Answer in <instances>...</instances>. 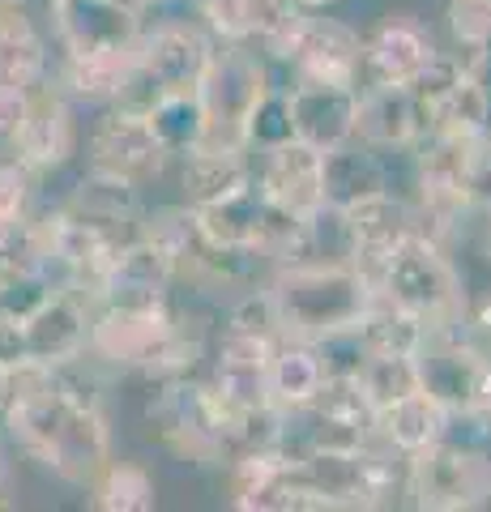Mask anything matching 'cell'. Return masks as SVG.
Segmentation results:
<instances>
[{
    "instance_id": "cell-19",
    "label": "cell",
    "mask_w": 491,
    "mask_h": 512,
    "mask_svg": "<svg viewBox=\"0 0 491 512\" xmlns=\"http://www.w3.org/2000/svg\"><path fill=\"white\" fill-rule=\"evenodd\" d=\"M291 103V133L312 150H334L355 141V111H359V90L338 86V82H299L287 90Z\"/></svg>"
},
{
    "instance_id": "cell-16",
    "label": "cell",
    "mask_w": 491,
    "mask_h": 512,
    "mask_svg": "<svg viewBox=\"0 0 491 512\" xmlns=\"http://www.w3.org/2000/svg\"><path fill=\"white\" fill-rule=\"evenodd\" d=\"M436 52L440 47L432 43V30L419 18L389 13V18H380L372 26V35L363 39L359 73H368L372 86H410Z\"/></svg>"
},
{
    "instance_id": "cell-20",
    "label": "cell",
    "mask_w": 491,
    "mask_h": 512,
    "mask_svg": "<svg viewBox=\"0 0 491 512\" xmlns=\"http://www.w3.org/2000/svg\"><path fill=\"white\" fill-rule=\"evenodd\" d=\"M257 180V192L265 201L282 205L299 218H312L325 205L321 197V150L304 146V141H282V146L265 150L261 171L252 175Z\"/></svg>"
},
{
    "instance_id": "cell-49",
    "label": "cell",
    "mask_w": 491,
    "mask_h": 512,
    "mask_svg": "<svg viewBox=\"0 0 491 512\" xmlns=\"http://www.w3.org/2000/svg\"><path fill=\"white\" fill-rule=\"evenodd\" d=\"M154 5H158V0H154Z\"/></svg>"
},
{
    "instance_id": "cell-39",
    "label": "cell",
    "mask_w": 491,
    "mask_h": 512,
    "mask_svg": "<svg viewBox=\"0 0 491 512\" xmlns=\"http://www.w3.org/2000/svg\"><path fill=\"white\" fill-rule=\"evenodd\" d=\"M312 346H316V359H321L325 376H359V367L368 363V346H363L359 329L329 333V338L312 342Z\"/></svg>"
},
{
    "instance_id": "cell-30",
    "label": "cell",
    "mask_w": 491,
    "mask_h": 512,
    "mask_svg": "<svg viewBox=\"0 0 491 512\" xmlns=\"http://www.w3.org/2000/svg\"><path fill=\"white\" fill-rule=\"evenodd\" d=\"M491 124V94L483 86L479 69L466 60V73L445 99L427 111V133H457V137H487Z\"/></svg>"
},
{
    "instance_id": "cell-43",
    "label": "cell",
    "mask_w": 491,
    "mask_h": 512,
    "mask_svg": "<svg viewBox=\"0 0 491 512\" xmlns=\"http://www.w3.org/2000/svg\"><path fill=\"white\" fill-rule=\"evenodd\" d=\"M30 363V350H26V333H22V320L18 316H0V372H26Z\"/></svg>"
},
{
    "instance_id": "cell-17",
    "label": "cell",
    "mask_w": 491,
    "mask_h": 512,
    "mask_svg": "<svg viewBox=\"0 0 491 512\" xmlns=\"http://www.w3.org/2000/svg\"><path fill=\"white\" fill-rule=\"evenodd\" d=\"M278 338H252V333H227L218 346L210 393L227 414H244L269 402V359H274Z\"/></svg>"
},
{
    "instance_id": "cell-9",
    "label": "cell",
    "mask_w": 491,
    "mask_h": 512,
    "mask_svg": "<svg viewBox=\"0 0 491 512\" xmlns=\"http://www.w3.org/2000/svg\"><path fill=\"white\" fill-rule=\"evenodd\" d=\"M73 150H77L73 99L47 77L39 90H30L22 120L5 141V154H13L39 180V175H52V171L65 167L73 158Z\"/></svg>"
},
{
    "instance_id": "cell-5",
    "label": "cell",
    "mask_w": 491,
    "mask_h": 512,
    "mask_svg": "<svg viewBox=\"0 0 491 512\" xmlns=\"http://www.w3.org/2000/svg\"><path fill=\"white\" fill-rule=\"evenodd\" d=\"M146 436L193 466L231 461V414L218 406L210 384L188 376L158 380V393L146 406Z\"/></svg>"
},
{
    "instance_id": "cell-31",
    "label": "cell",
    "mask_w": 491,
    "mask_h": 512,
    "mask_svg": "<svg viewBox=\"0 0 491 512\" xmlns=\"http://www.w3.org/2000/svg\"><path fill=\"white\" fill-rule=\"evenodd\" d=\"M86 504L99 512H150L158 504V487L137 461H107L86 487Z\"/></svg>"
},
{
    "instance_id": "cell-44",
    "label": "cell",
    "mask_w": 491,
    "mask_h": 512,
    "mask_svg": "<svg viewBox=\"0 0 491 512\" xmlns=\"http://www.w3.org/2000/svg\"><path fill=\"white\" fill-rule=\"evenodd\" d=\"M26 99H30V94H5V90H0V146H5L9 133L18 128L22 111H26Z\"/></svg>"
},
{
    "instance_id": "cell-33",
    "label": "cell",
    "mask_w": 491,
    "mask_h": 512,
    "mask_svg": "<svg viewBox=\"0 0 491 512\" xmlns=\"http://www.w3.org/2000/svg\"><path fill=\"white\" fill-rule=\"evenodd\" d=\"M355 329H359L363 346H368V355H415L419 342H423V333H427V325L419 316L402 312L398 303H389L380 291H376L372 308L363 312V320Z\"/></svg>"
},
{
    "instance_id": "cell-13",
    "label": "cell",
    "mask_w": 491,
    "mask_h": 512,
    "mask_svg": "<svg viewBox=\"0 0 491 512\" xmlns=\"http://www.w3.org/2000/svg\"><path fill=\"white\" fill-rule=\"evenodd\" d=\"M359 56H363L359 30H351L338 18H316L308 9L299 13L295 30L278 52V60L295 64L299 77H308V82H338V86H355Z\"/></svg>"
},
{
    "instance_id": "cell-14",
    "label": "cell",
    "mask_w": 491,
    "mask_h": 512,
    "mask_svg": "<svg viewBox=\"0 0 491 512\" xmlns=\"http://www.w3.org/2000/svg\"><path fill=\"white\" fill-rule=\"evenodd\" d=\"M338 214H342V235H346V261H351L359 274H368L372 282L380 269H385L393 248H398L406 235H415V205L393 197L389 188L346 205Z\"/></svg>"
},
{
    "instance_id": "cell-4",
    "label": "cell",
    "mask_w": 491,
    "mask_h": 512,
    "mask_svg": "<svg viewBox=\"0 0 491 512\" xmlns=\"http://www.w3.org/2000/svg\"><path fill=\"white\" fill-rule=\"evenodd\" d=\"M214 56V35L197 22H158L141 26L133 64L124 73V86L116 90L112 107L146 116V111L176 90H197Z\"/></svg>"
},
{
    "instance_id": "cell-22",
    "label": "cell",
    "mask_w": 491,
    "mask_h": 512,
    "mask_svg": "<svg viewBox=\"0 0 491 512\" xmlns=\"http://www.w3.org/2000/svg\"><path fill=\"white\" fill-rule=\"evenodd\" d=\"M47 73H52V56L35 13L0 0V90L30 94L47 82Z\"/></svg>"
},
{
    "instance_id": "cell-7",
    "label": "cell",
    "mask_w": 491,
    "mask_h": 512,
    "mask_svg": "<svg viewBox=\"0 0 491 512\" xmlns=\"http://www.w3.org/2000/svg\"><path fill=\"white\" fill-rule=\"evenodd\" d=\"M269 86L274 82H269L265 60L248 43H214L210 69L197 86V99L205 107V146L244 150V124Z\"/></svg>"
},
{
    "instance_id": "cell-46",
    "label": "cell",
    "mask_w": 491,
    "mask_h": 512,
    "mask_svg": "<svg viewBox=\"0 0 491 512\" xmlns=\"http://www.w3.org/2000/svg\"><path fill=\"white\" fill-rule=\"evenodd\" d=\"M13 474H9V461H5V448H0V508H13Z\"/></svg>"
},
{
    "instance_id": "cell-37",
    "label": "cell",
    "mask_w": 491,
    "mask_h": 512,
    "mask_svg": "<svg viewBox=\"0 0 491 512\" xmlns=\"http://www.w3.org/2000/svg\"><path fill=\"white\" fill-rule=\"evenodd\" d=\"M449 30L470 60L491 52V0H449Z\"/></svg>"
},
{
    "instance_id": "cell-38",
    "label": "cell",
    "mask_w": 491,
    "mask_h": 512,
    "mask_svg": "<svg viewBox=\"0 0 491 512\" xmlns=\"http://www.w3.org/2000/svg\"><path fill=\"white\" fill-rule=\"evenodd\" d=\"M227 333H252V338H282L278 333V312L269 291H248L235 299V308L227 316Z\"/></svg>"
},
{
    "instance_id": "cell-34",
    "label": "cell",
    "mask_w": 491,
    "mask_h": 512,
    "mask_svg": "<svg viewBox=\"0 0 491 512\" xmlns=\"http://www.w3.org/2000/svg\"><path fill=\"white\" fill-rule=\"evenodd\" d=\"M43 261H47L43 222H39L35 210L0 222V282H13V278H26V274H43Z\"/></svg>"
},
{
    "instance_id": "cell-48",
    "label": "cell",
    "mask_w": 491,
    "mask_h": 512,
    "mask_svg": "<svg viewBox=\"0 0 491 512\" xmlns=\"http://www.w3.org/2000/svg\"><path fill=\"white\" fill-rule=\"evenodd\" d=\"M487 261H491V222H487Z\"/></svg>"
},
{
    "instance_id": "cell-28",
    "label": "cell",
    "mask_w": 491,
    "mask_h": 512,
    "mask_svg": "<svg viewBox=\"0 0 491 512\" xmlns=\"http://www.w3.org/2000/svg\"><path fill=\"white\" fill-rule=\"evenodd\" d=\"M321 384L325 367L316 359V346L299 338H278L274 359H269V402L278 410H299L312 402Z\"/></svg>"
},
{
    "instance_id": "cell-29",
    "label": "cell",
    "mask_w": 491,
    "mask_h": 512,
    "mask_svg": "<svg viewBox=\"0 0 491 512\" xmlns=\"http://www.w3.org/2000/svg\"><path fill=\"white\" fill-rule=\"evenodd\" d=\"M133 47H124V52H99V56H65L60 60L56 86L65 90L73 103L112 107L116 90L124 86V73H129V64H133Z\"/></svg>"
},
{
    "instance_id": "cell-35",
    "label": "cell",
    "mask_w": 491,
    "mask_h": 512,
    "mask_svg": "<svg viewBox=\"0 0 491 512\" xmlns=\"http://www.w3.org/2000/svg\"><path fill=\"white\" fill-rule=\"evenodd\" d=\"M359 384H363V393H368V402L376 410L402 402V397L419 393L415 355H368V363L359 367Z\"/></svg>"
},
{
    "instance_id": "cell-36",
    "label": "cell",
    "mask_w": 491,
    "mask_h": 512,
    "mask_svg": "<svg viewBox=\"0 0 491 512\" xmlns=\"http://www.w3.org/2000/svg\"><path fill=\"white\" fill-rule=\"evenodd\" d=\"M291 103H287V90H274L269 86L257 107H252V116L244 124V150H274L282 141H291Z\"/></svg>"
},
{
    "instance_id": "cell-23",
    "label": "cell",
    "mask_w": 491,
    "mask_h": 512,
    "mask_svg": "<svg viewBox=\"0 0 491 512\" xmlns=\"http://www.w3.org/2000/svg\"><path fill=\"white\" fill-rule=\"evenodd\" d=\"M60 205L86 222H99L107 231H120V235L141 231V188L99 167H86V175L69 188V197Z\"/></svg>"
},
{
    "instance_id": "cell-42",
    "label": "cell",
    "mask_w": 491,
    "mask_h": 512,
    "mask_svg": "<svg viewBox=\"0 0 491 512\" xmlns=\"http://www.w3.org/2000/svg\"><path fill=\"white\" fill-rule=\"evenodd\" d=\"M457 342H462V350L474 359V367L483 372V380L491 384V303H483V308H466V316L453 325Z\"/></svg>"
},
{
    "instance_id": "cell-32",
    "label": "cell",
    "mask_w": 491,
    "mask_h": 512,
    "mask_svg": "<svg viewBox=\"0 0 491 512\" xmlns=\"http://www.w3.org/2000/svg\"><path fill=\"white\" fill-rule=\"evenodd\" d=\"M146 124L171 158L205 146V107L197 99V90H176V94H167V99H158L146 111Z\"/></svg>"
},
{
    "instance_id": "cell-6",
    "label": "cell",
    "mask_w": 491,
    "mask_h": 512,
    "mask_svg": "<svg viewBox=\"0 0 491 512\" xmlns=\"http://www.w3.org/2000/svg\"><path fill=\"white\" fill-rule=\"evenodd\" d=\"M376 291L389 303H398L402 312L419 316L427 329H445L453 320H462L470 308L462 274L445 256V244H436L419 231L393 248L385 269L376 274Z\"/></svg>"
},
{
    "instance_id": "cell-15",
    "label": "cell",
    "mask_w": 491,
    "mask_h": 512,
    "mask_svg": "<svg viewBox=\"0 0 491 512\" xmlns=\"http://www.w3.org/2000/svg\"><path fill=\"white\" fill-rule=\"evenodd\" d=\"M90 320H94V299L86 291H77V286H56V291L22 320L30 363L56 367V363L86 355Z\"/></svg>"
},
{
    "instance_id": "cell-21",
    "label": "cell",
    "mask_w": 491,
    "mask_h": 512,
    "mask_svg": "<svg viewBox=\"0 0 491 512\" xmlns=\"http://www.w3.org/2000/svg\"><path fill=\"white\" fill-rule=\"evenodd\" d=\"M427 133V116L415 103L410 86H368L359 90L355 141L372 150H406L419 146Z\"/></svg>"
},
{
    "instance_id": "cell-18",
    "label": "cell",
    "mask_w": 491,
    "mask_h": 512,
    "mask_svg": "<svg viewBox=\"0 0 491 512\" xmlns=\"http://www.w3.org/2000/svg\"><path fill=\"white\" fill-rule=\"evenodd\" d=\"M453 325H457V320H453ZM453 325L423 333V342L415 350L419 389L432 393L445 410H470V406L483 402L487 380H483L479 367H474V359L462 350V342H457Z\"/></svg>"
},
{
    "instance_id": "cell-40",
    "label": "cell",
    "mask_w": 491,
    "mask_h": 512,
    "mask_svg": "<svg viewBox=\"0 0 491 512\" xmlns=\"http://www.w3.org/2000/svg\"><path fill=\"white\" fill-rule=\"evenodd\" d=\"M218 43H248V0H193Z\"/></svg>"
},
{
    "instance_id": "cell-47",
    "label": "cell",
    "mask_w": 491,
    "mask_h": 512,
    "mask_svg": "<svg viewBox=\"0 0 491 512\" xmlns=\"http://www.w3.org/2000/svg\"><path fill=\"white\" fill-rule=\"evenodd\" d=\"M295 5H304V9H321V5H329V0H295Z\"/></svg>"
},
{
    "instance_id": "cell-3",
    "label": "cell",
    "mask_w": 491,
    "mask_h": 512,
    "mask_svg": "<svg viewBox=\"0 0 491 512\" xmlns=\"http://www.w3.org/2000/svg\"><path fill=\"white\" fill-rule=\"evenodd\" d=\"M90 355L120 372H141L154 380L188 376L201 359V333L193 320H180L171 303L154 308H103L94 303Z\"/></svg>"
},
{
    "instance_id": "cell-26",
    "label": "cell",
    "mask_w": 491,
    "mask_h": 512,
    "mask_svg": "<svg viewBox=\"0 0 491 512\" xmlns=\"http://www.w3.org/2000/svg\"><path fill=\"white\" fill-rule=\"evenodd\" d=\"M193 218H197V227H201V235L210 239V244L257 256V248H261L265 197L257 192V180H252V188L235 192V197L210 201V205H193Z\"/></svg>"
},
{
    "instance_id": "cell-25",
    "label": "cell",
    "mask_w": 491,
    "mask_h": 512,
    "mask_svg": "<svg viewBox=\"0 0 491 512\" xmlns=\"http://www.w3.org/2000/svg\"><path fill=\"white\" fill-rule=\"evenodd\" d=\"M180 188H184V205H210L252 188V167L244 150L197 146L180 154Z\"/></svg>"
},
{
    "instance_id": "cell-27",
    "label": "cell",
    "mask_w": 491,
    "mask_h": 512,
    "mask_svg": "<svg viewBox=\"0 0 491 512\" xmlns=\"http://www.w3.org/2000/svg\"><path fill=\"white\" fill-rule=\"evenodd\" d=\"M445 423H449V410L436 402L432 393H410L402 402H393L385 410H376V440L393 444L398 453H419V448L445 440Z\"/></svg>"
},
{
    "instance_id": "cell-11",
    "label": "cell",
    "mask_w": 491,
    "mask_h": 512,
    "mask_svg": "<svg viewBox=\"0 0 491 512\" xmlns=\"http://www.w3.org/2000/svg\"><path fill=\"white\" fill-rule=\"evenodd\" d=\"M47 18L56 26V39L65 56H99L124 52L141 35L146 13L124 0H47Z\"/></svg>"
},
{
    "instance_id": "cell-2",
    "label": "cell",
    "mask_w": 491,
    "mask_h": 512,
    "mask_svg": "<svg viewBox=\"0 0 491 512\" xmlns=\"http://www.w3.org/2000/svg\"><path fill=\"white\" fill-rule=\"evenodd\" d=\"M269 299L278 312V333L299 342H321L329 333L355 329L376 299V282L351 261H291L269 278Z\"/></svg>"
},
{
    "instance_id": "cell-41",
    "label": "cell",
    "mask_w": 491,
    "mask_h": 512,
    "mask_svg": "<svg viewBox=\"0 0 491 512\" xmlns=\"http://www.w3.org/2000/svg\"><path fill=\"white\" fill-rule=\"evenodd\" d=\"M35 210V175L13 154H0V222Z\"/></svg>"
},
{
    "instance_id": "cell-1",
    "label": "cell",
    "mask_w": 491,
    "mask_h": 512,
    "mask_svg": "<svg viewBox=\"0 0 491 512\" xmlns=\"http://www.w3.org/2000/svg\"><path fill=\"white\" fill-rule=\"evenodd\" d=\"M5 436L22 448L30 461H39L47 474H56L69 487H90L99 470L112 461V427L107 410H86L52 393L43 367L13 372V410Z\"/></svg>"
},
{
    "instance_id": "cell-45",
    "label": "cell",
    "mask_w": 491,
    "mask_h": 512,
    "mask_svg": "<svg viewBox=\"0 0 491 512\" xmlns=\"http://www.w3.org/2000/svg\"><path fill=\"white\" fill-rule=\"evenodd\" d=\"M9 410H13V376L0 372V440H5V427H9Z\"/></svg>"
},
{
    "instance_id": "cell-12",
    "label": "cell",
    "mask_w": 491,
    "mask_h": 512,
    "mask_svg": "<svg viewBox=\"0 0 491 512\" xmlns=\"http://www.w3.org/2000/svg\"><path fill=\"white\" fill-rule=\"evenodd\" d=\"M86 150H90V167L120 175V180H129L137 188L158 180L171 158L150 133L146 116H133V111H120V107H103V116L90 128Z\"/></svg>"
},
{
    "instance_id": "cell-24",
    "label": "cell",
    "mask_w": 491,
    "mask_h": 512,
    "mask_svg": "<svg viewBox=\"0 0 491 512\" xmlns=\"http://www.w3.org/2000/svg\"><path fill=\"white\" fill-rule=\"evenodd\" d=\"M385 188H389V171L363 141H346V146L321 154V197L329 210H346V205Z\"/></svg>"
},
{
    "instance_id": "cell-10",
    "label": "cell",
    "mask_w": 491,
    "mask_h": 512,
    "mask_svg": "<svg viewBox=\"0 0 491 512\" xmlns=\"http://www.w3.org/2000/svg\"><path fill=\"white\" fill-rule=\"evenodd\" d=\"M180 278L176 252L163 239L137 231L116 248L112 265L103 269L99 286H94V303L103 308H154V303H171V282Z\"/></svg>"
},
{
    "instance_id": "cell-8",
    "label": "cell",
    "mask_w": 491,
    "mask_h": 512,
    "mask_svg": "<svg viewBox=\"0 0 491 512\" xmlns=\"http://www.w3.org/2000/svg\"><path fill=\"white\" fill-rule=\"evenodd\" d=\"M406 504L427 512H470L491 504V453L457 440H436L410 453Z\"/></svg>"
}]
</instances>
